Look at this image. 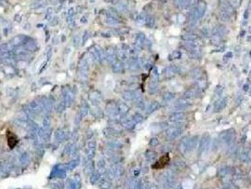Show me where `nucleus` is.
I'll use <instances>...</instances> for the list:
<instances>
[{
    "mask_svg": "<svg viewBox=\"0 0 251 189\" xmlns=\"http://www.w3.org/2000/svg\"><path fill=\"white\" fill-rule=\"evenodd\" d=\"M168 162H169V156L166 154V155H164V156L161 157L156 165L153 166V168H157V169L163 168V167L168 164Z\"/></svg>",
    "mask_w": 251,
    "mask_h": 189,
    "instance_id": "f03ea898",
    "label": "nucleus"
},
{
    "mask_svg": "<svg viewBox=\"0 0 251 189\" xmlns=\"http://www.w3.org/2000/svg\"><path fill=\"white\" fill-rule=\"evenodd\" d=\"M7 139H8V145L11 149L14 148L17 145V143H18V138L16 137L14 133H12L11 132H7Z\"/></svg>",
    "mask_w": 251,
    "mask_h": 189,
    "instance_id": "f257e3e1",
    "label": "nucleus"
}]
</instances>
